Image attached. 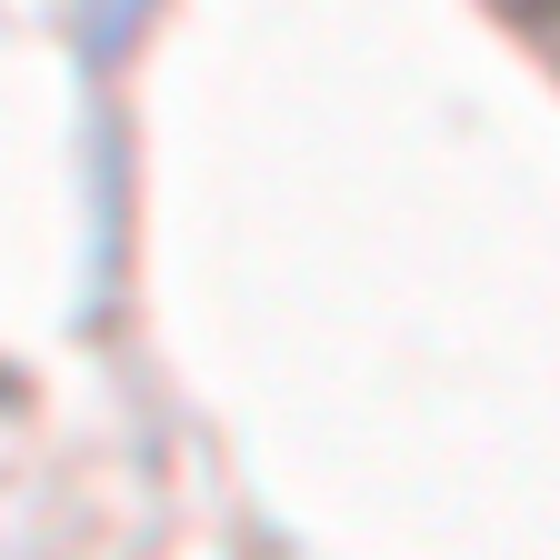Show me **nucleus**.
I'll use <instances>...</instances> for the list:
<instances>
[{
    "label": "nucleus",
    "instance_id": "2",
    "mask_svg": "<svg viewBox=\"0 0 560 560\" xmlns=\"http://www.w3.org/2000/svg\"><path fill=\"white\" fill-rule=\"evenodd\" d=\"M511 11H530V21H560V0H511Z\"/></svg>",
    "mask_w": 560,
    "mask_h": 560
},
{
    "label": "nucleus",
    "instance_id": "1",
    "mask_svg": "<svg viewBox=\"0 0 560 560\" xmlns=\"http://www.w3.org/2000/svg\"><path fill=\"white\" fill-rule=\"evenodd\" d=\"M140 11V0H101V40H120V21Z\"/></svg>",
    "mask_w": 560,
    "mask_h": 560
}]
</instances>
